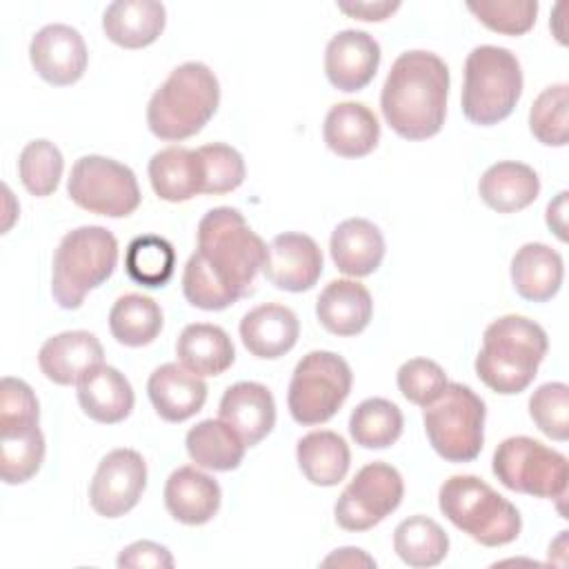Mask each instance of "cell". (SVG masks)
<instances>
[{
    "label": "cell",
    "mask_w": 569,
    "mask_h": 569,
    "mask_svg": "<svg viewBox=\"0 0 569 569\" xmlns=\"http://www.w3.org/2000/svg\"><path fill=\"white\" fill-rule=\"evenodd\" d=\"M316 316L329 333L356 336L371 322L373 300L358 280H331L316 300Z\"/></svg>",
    "instance_id": "603a6c76"
},
{
    "label": "cell",
    "mask_w": 569,
    "mask_h": 569,
    "mask_svg": "<svg viewBox=\"0 0 569 569\" xmlns=\"http://www.w3.org/2000/svg\"><path fill=\"white\" fill-rule=\"evenodd\" d=\"M40 418H0V478L7 485L31 480L44 460Z\"/></svg>",
    "instance_id": "7402d4cb"
},
{
    "label": "cell",
    "mask_w": 569,
    "mask_h": 569,
    "mask_svg": "<svg viewBox=\"0 0 569 569\" xmlns=\"http://www.w3.org/2000/svg\"><path fill=\"white\" fill-rule=\"evenodd\" d=\"M296 458L305 478L318 487L338 485L345 480L351 465L347 440L329 429H318L302 436L296 447Z\"/></svg>",
    "instance_id": "1f68e13d"
},
{
    "label": "cell",
    "mask_w": 569,
    "mask_h": 569,
    "mask_svg": "<svg viewBox=\"0 0 569 569\" xmlns=\"http://www.w3.org/2000/svg\"><path fill=\"white\" fill-rule=\"evenodd\" d=\"M329 251L338 271L362 278L380 267L385 258V238L371 220L347 218L333 229Z\"/></svg>",
    "instance_id": "d4e9b609"
},
{
    "label": "cell",
    "mask_w": 569,
    "mask_h": 569,
    "mask_svg": "<svg viewBox=\"0 0 569 569\" xmlns=\"http://www.w3.org/2000/svg\"><path fill=\"white\" fill-rule=\"evenodd\" d=\"M202 167V193L220 196L244 182L247 169L238 149L224 142H211L196 149Z\"/></svg>",
    "instance_id": "ab89813d"
},
{
    "label": "cell",
    "mask_w": 569,
    "mask_h": 569,
    "mask_svg": "<svg viewBox=\"0 0 569 569\" xmlns=\"http://www.w3.org/2000/svg\"><path fill=\"white\" fill-rule=\"evenodd\" d=\"M147 393L162 420L184 422L202 409L207 400V385L182 365L164 362L149 376Z\"/></svg>",
    "instance_id": "d6986e66"
},
{
    "label": "cell",
    "mask_w": 569,
    "mask_h": 569,
    "mask_svg": "<svg viewBox=\"0 0 569 569\" xmlns=\"http://www.w3.org/2000/svg\"><path fill=\"white\" fill-rule=\"evenodd\" d=\"M522 93V69L505 47H473L465 60L462 113L480 127L498 124L509 118Z\"/></svg>",
    "instance_id": "52a82bcc"
},
{
    "label": "cell",
    "mask_w": 569,
    "mask_h": 569,
    "mask_svg": "<svg viewBox=\"0 0 569 569\" xmlns=\"http://www.w3.org/2000/svg\"><path fill=\"white\" fill-rule=\"evenodd\" d=\"M562 256L545 242H527L511 258V282L529 302L551 300L562 284Z\"/></svg>",
    "instance_id": "4316f807"
},
{
    "label": "cell",
    "mask_w": 569,
    "mask_h": 569,
    "mask_svg": "<svg viewBox=\"0 0 569 569\" xmlns=\"http://www.w3.org/2000/svg\"><path fill=\"white\" fill-rule=\"evenodd\" d=\"M167 9L156 0H116L102 13L104 36L124 49H142L156 42L164 29Z\"/></svg>",
    "instance_id": "cb8c5ba5"
},
{
    "label": "cell",
    "mask_w": 569,
    "mask_h": 569,
    "mask_svg": "<svg viewBox=\"0 0 569 569\" xmlns=\"http://www.w3.org/2000/svg\"><path fill=\"white\" fill-rule=\"evenodd\" d=\"M325 567L329 565H338V567H376V560L369 558L362 549H356V547H342V549H336L331 556H327L322 560Z\"/></svg>",
    "instance_id": "7dc6e473"
},
{
    "label": "cell",
    "mask_w": 569,
    "mask_h": 569,
    "mask_svg": "<svg viewBox=\"0 0 569 569\" xmlns=\"http://www.w3.org/2000/svg\"><path fill=\"white\" fill-rule=\"evenodd\" d=\"M482 202L498 213H513L529 207L540 193L538 173L516 160H502L491 164L478 182Z\"/></svg>",
    "instance_id": "f1b7e54d"
},
{
    "label": "cell",
    "mask_w": 569,
    "mask_h": 569,
    "mask_svg": "<svg viewBox=\"0 0 569 569\" xmlns=\"http://www.w3.org/2000/svg\"><path fill=\"white\" fill-rule=\"evenodd\" d=\"M62 169H64V158L51 140H44V138L31 140L20 151L18 176L24 189L36 198L51 196L58 189Z\"/></svg>",
    "instance_id": "74e56055"
},
{
    "label": "cell",
    "mask_w": 569,
    "mask_h": 569,
    "mask_svg": "<svg viewBox=\"0 0 569 569\" xmlns=\"http://www.w3.org/2000/svg\"><path fill=\"white\" fill-rule=\"evenodd\" d=\"M380 64V44L360 29L338 31L325 49V73L338 91L365 89Z\"/></svg>",
    "instance_id": "2e32d148"
},
{
    "label": "cell",
    "mask_w": 569,
    "mask_h": 569,
    "mask_svg": "<svg viewBox=\"0 0 569 569\" xmlns=\"http://www.w3.org/2000/svg\"><path fill=\"white\" fill-rule=\"evenodd\" d=\"M118 264V240L100 224L69 231L56 253L51 269V293L62 309H78L84 296L100 287Z\"/></svg>",
    "instance_id": "8992f818"
},
{
    "label": "cell",
    "mask_w": 569,
    "mask_h": 569,
    "mask_svg": "<svg viewBox=\"0 0 569 569\" xmlns=\"http://www.w3.org/2000/svg\"><path fill=\"white\" fill-rule=\"evenodd\" d=\"M220 485L191 465L171 471L164 485V507L182 525H204L220 509Z\"/></svg>",
    "instance_id": "44dd1931"
},
{
    "label": "cell",
    "mask_w": 569,
    "mask_h": 569,
    "mask_svg": "<svg viewBox=\"0 0 569 569\" xmlns=\"http://www.w3.org/2000/svg\"><path fill=\"white\" fill-rule=\"evenodd\" d=\"M549 340L545 329L525 316H502L482 333L476 356L478 378L500 396L525 391L545 360Z\"/></svg>",
    "instance_id": "3957f363"
},
{
    "label": "cell",
    "mask_w": 569,
    "mask_h": 569,
    "mask_svg": "<svg viewBox=\"0 0 569 569\" xmlns=\"http://www.w3.org/2000/svg\"><path fill=\"white\" fill-rule=\"evenodd\" d=\"M220 84L202 62H184L153 91L147 104L149 131L167 142L196 136L218 111Z\"/></svg>",
    "instance_id": "277c9868"
},
{
    "label": "cell",
    "mask_w": 569,
    "mask_h": 569,
    "mask_svg": "<svg viewBox=\"0 0 569 569\" xmlns=\"http://www.w3.org/2000/svg\"><path fill=\"white\" fill-rule=\"evenodd\" d=\"M567 191H560L549 204H547V224L549 229L565 242L567 240Z\"/></svg>",
    "instance_id": "bcb514c9"
},
{
    "label": "cell",
    "mask_w": 569,
    "mask_h": 569,
    "mask_svg": "<svg viewBox=\"0 0 569 569\" xmlns=\"http://www.w3.org/2000/svg\"><path fill=\"white\" fill-rule=\"evenodd\" d=\"M485 416L487 407L471 387L449 382L422 413L429 445L447 462L476 460L485 442Z\"/></svg>",
    "instance_id": "ba28073f"
},
{
    "label": "cell",
    "mask_w": 569,
    "mask_h": 569,
    "mask_svg": "<svg viewBox=\"0 0 569 569\" xmlns=\"http://www.w3.org/2000/svg\"><path fill=\"white\" fill-rule=\"evenodd\" d=\"M569 87L551 84L538 93L529 111V129L533 138L547 147H565L569 140Z\"/></svg>",
    "instance_id": "f35d334b"
},
{
    "label": "cell",
    "mask_w": 569,
    "mask_h": 569,
    "mask_svg": "<svg viewBox=\"0 0 569 569\" xmlns=\"http://www.w3.org/2000/svg\"><path fill=\"white\" fill-rule=\"evenodd\" d=\"M449 67L431 51L400 53L382 84L380 109L387 124L405 140L436 136L447 116Z\"/></svg>",
    "instance_id": "7a4b0ae2"
},
{
    "label": "cell",
    "mask_w": 569,
    "mask_h": 569,
    "mask_svg": "<svg viewBox=\"0 0 569 569\" xmlns=\"http://www.w3.org/2000/svg\"><path fill=\"white\" fill-rule=\"evenodd\" d=\"M300 336L298 316L278 302L249 309L240 320V338L247 351L262 360H276L291 351Z\"/></svg>",
    "instance_id": "ffe728a7"
},
{
    "label": "cell",
    "mask_w": 569,
    "mask_h": 569,
    "mask_svg": "<svg viewBox=\"0 0 569 569\" xmlns=\"http://www.w3.org/2000/svg\"><path fill=\"white\" fill-rule=\"evenodd\" d=\"M405 496V482L387 462L365 465L336 500V522L347 531H367L396 511Z\"/></svg>",
    "instance_id": "7c38bea8"
},
{
    "label": "cell",
    "mask_w": 569,
    "mask_h": 569,
    "mask_svg": "<svg viewBox=\"0 0 569 569\" xmlns=\"http://www.w3.org/2000/svg\"><path fill=\"white\" fill-rule=\"evenodd\" d=\"M184 445H187L189 458L198 467L211 469V471L238 469L247 449L240 436L220 418L218 420L209 418L191 427L187 431Z\"/></svg>",
    "instance_id": "d6a6232c"
},
{
    "label": "cell",
    "mask_w": 569,
    "mask_h": 569,
    "mask_svg": "<svg viewBox=\"0 0 569 569\" xmlns=\"http://www.w3.org/2000/svg\"><path fill=\"white\" fill-rule=\"evenodd\" d=\"M393 551L409 567H436L449 553V536L436 520L409 516L393 531Z\"/></svg>",
    "instance_id": "e575fe53"
},
{
    "label": "cell",
    "mask_w": 569,
    "mask_h": 569,
    "mask_svg": "<svg viewBox=\"0 0 569 569\" xmlns=\"http://www.w3.org/2000/svg\"><path fill=\"white\" fill-rule=\"evenodd\" d=\"M349 362L333 351H309L293 369L287 405L298 425L313 427L331 420L351 391Z\"/></svg>",
    "instance_id": "9c48e42d"
},
{
    "label": "cell",
    "mask_w": 569,
    "mask_h": 569,
    "mask_svg": "<svg viewBox=\"0 0 569 569\" xmlns=\"http://www.w3.org/2000/svg\"><path fill=\"white\" fill-rule=\"evenodd\" d=\"M218 413L247 447H256L276 425V402L271 391L251 380L227 387Z\"/></svg>",
    "instance_id": "ac0fdd59"
},
{
    "label": "cell",
    "mask_w": 569,
    "mask_h": 569,
    "mask_svg": "<svg viewBox=\"0 0 569 569\" xmlns=\"http://www.w3.org/2000/svg\"><path fill=\"white\" fill-rule=\"evenodd\" d=\"M149 182L160 200L187 202L202 193V167L198 151L187 147H167L149 160Z\"/></svg>",
    "instance_id": "4dcf8cb0"
},
{
    "label": "cell",
    "mask_w": 569,
    "mask_h": 569,
    "mask_svg": "<svg viewBox=\"0 0 569 569\" xmlns=\"http://www.w3.org/2000/svg\"><path fill=\"white\" fill-rule=\"evenodd\" d=\"M327 147L342 158H362L378 147L380 124L362 102H338L327 111L322 124Z\"/></svg>",
    "instance_id": "484cf974"
},
{
    "label": "cell",
    "mask_w": 569,
    "mask_h": 569,
    "mask_svg": "<svg viewBox=\"0 0 569 569\" xmlns=\"http://www.w3.org/2000/svg\"><path fill=\"white\" fill-rule=\"evenodd\" d=\"M467 9L491 31L505 36H522L536 24V0H493L467 2Z\"/></svg>",
    "instance_id": "b9f144b4"
},
{
    "label": "cell",
    "mask_w": 569,
    "mask_h": 569,
    "mask_svg": "<svg viewBox=\"0 0 569 569\" xmlns=\"http://www.w3.org/2000/svg\"><path fill=\"white\" fill-rule=\"evenodd\" d=\"M67 193L80 209L107 218L133 213L142 198L136 173L127 164L96 153L76 160Z\"/></svg>",
    "instance_id": "8fae6325"
},
{
    "label": "cell",
    "mask_w": 569,
    "mask_h": 569,
    "mask_svg": "<svg viewBox=\"0 0 569 569\" xmlns=\"http://www.w3.org/2000/svg\"><path fill=\"white\" fill-rule=\"evenodd\" d=\"M118 567H153V569H171L173 556L171 551L153 540H138L124 547L118 556Z\"/></svg>",
    "instance_id": "ee69618b"
},
{
    "label": "cell",
    "mask_w": 569,
    "mask_h": 569,
    "mask_svg": "<svg viewBox=\"0 0 569 569\" xmlns=\"http://www.w3.org/2000/svg\"><path fill=\"white\" fill-rule=\"evenodd\" d=\"M438 507L445 518L485 547H502L520 536V511L471 473L451 476L440 485Z\"/></svg>",
    "instance_id": "5b68a950"
},
{
    "label": "cell",
    "mask_w": 569,
    "mask_h": 569,
    "mask_svg": "<svg viewBox=\"0 0 569 569\" xmlns=\"http://www.w3.org/2000/svg\"><path fill=\"white\" fill-rule=\"evenodd\" d=\"M147 487V462L136 449L109 451L89 485V502L98 516L120 518L142 498Z\"/></svg>",
    "instance_id": "4fadbf2b"
},
{
    "label": "cell",
    "mask_w": 569,
    "mask_h": 569,
    "mask_svg": "<svg viewBox=\"0 0 569 569\" xmlns=\"http://www.w3.org/2000/svg\"><path fill=\"white\" fill-rule=\"evenodd\" d=\"M396 380L400 393L418 407L431 405L449 385L445 369L429 358H411L402 362Z\"/></svg>",
    "instance_id": "7bdbcfd3"
},
{
    "label": "cell",
    "mask_w": 569,
    "mask_h": 569,
    "mask_svg": "<svg viewBox=\"0 0 569 569\" xmlns=\"http://www.w3.org/2000/svg\"><path fill=\"white\" fill-rule=\"evenodd\" d=\"M529 416L551 440L569 438V387L565 382H545L529 398Z\"/></svg>",
    "instance_id": "60d3db41"
},
{
    "label": "cell",
    "mask_w": 569,
    "mask_h": 569,
    "mask_svg": "<svg viewBox=\"0 0 569 569\" xmlns=\"http://www.w3.org/2000/svg\"><path fill=\"white\" fill-rule=\"evenodd\" d=\"M493 476L511 491L558 500L567 493V456L529 436L502 440L491 460Z\"/></svg>",
    "instance_id": "30bf717a"
},
{
    "label": "cell",
    "mask_w": 569,
    "mask_h": 569,
    "mask_svg": "<svg viewBox=\"0 0 569 569\" xmlns=\"http://www.w3.org/2000/svg\"><path fill=\"white\" fill-rule=\"evenodd\" d=\"M176 356L184 369L202 378L224 373L236 360V349L222 327L193 322L180 331Z\"/></svg>",
    "instance_id": "f546056e"
},
{
    "label": "cell",
    "mask_w": 569,
    "mask_h": 569,
    "mask_svg": "<svg viewBox=\"0 0 569 569\" xmlns=\"http://www.w3.org/2000/svg\"><path fill=\"white\" fill-rule=\"evenodd\" d=\"M338 9L349 13L351 18L358 20H369V22H380L389 18L393 11L400 9L398 0H378V2H338Z\"/></svg>",
    "instance_id": "f6af8a7d"
},
{
    "label": "cell",
    "mask_w": 569,
    "mask_h": 569,
    "mask_svg": "<svg viewBox=\"0 0 569 569\" xmlns=\"http://www.w3.org/2000/svg\"><path fill=\"white\" fill-rule=\"evenodd\" d=\"M29 60L44 82L53 87H67L84 76L89 51L78 29L53 22L44 24L31 38Z\"/></svg>",
    "instance_id": "5bb4252c"
},
{
    "label": "cell",
    "mask_w": 569,
    "mask_h": 569,
    "mask_svg": "<svg viewBox=\"0 0 569 569\" xmlns=\"http://www.w3.org/2000/svg\"><path fill=\"white\" fill-rule=\"evenodd\" d=\"M78 405L96 422H122L133 409L131 382L116 367L100 365L78 382Z\"/></svg>",
    "instance_id": "83f0119b"
},
{
    "label": "cell",
    "mask_w": 569,
    "mask_h": 569,
    "mask_svg": "<svg viewBox=\"0 0 569 569\" xmlns=\"http://www.w3.org/2000/svg\"><path fill=\"white\" fill-rule=\"evenodd\" d=\"M322 273V251L307 233H278L269 247L262 264V276L282 291L300 293L311 289Z\"/></svg>",
    "instance_id": "9a60e30c"
},
{
    "label": "cell",
    "mask_w": 569,
    "mask_h": 569,
    "mask_svg": "<svg viewBox=\"0 0 569 569\" xmlns=\"http://www.w3.org/2000/svg\"><path fill=\"white\" fill-rule=\"evenodd\" d=\"M100 340L84 329L62 331L44 340L38 351L40 371L56 385H78L87 373L102 365Z\"/></svg>",
    "instance_id": "e0dca14e"
},
{
    "label": "cell",
    "mask_w": 569,
    "mask_h": 569,
    "mask_svg": "<svg viewBox=\"0 0 569 569\" xmlns=\"http://www.w3.org/2000/svg\"><path fill=\"white\" fill-rule=\"evenodd\" d=\"M176 267V251L171 242L162 236L144 233L136 236L124 253V269L127 276L149 289L164 287L173 276Z\"/></svg>",
    "instance_id": "8d00e7d4"
},
{
    "label": "cell",
    "mask_w": 569,
    "mask_h": 569,
    "mask_svg": "<svg viewBox=\"0 0 569 569\" xmlns=\"http://www.w3.org/2000/svg\"><path fill=\"white\" fill-rule=\"evenodd\" d=\"M267 244L233 207H216L198 222V249L182 271V293L191 307L222 311L249 296L262 271Z\"/></svg>",
    "instance_id": "6da1fadb"
},
{
    "label": "cell",
    "mask_w": 569,
    "mask_h": 569,
    "mask_svg": "<svg viewBox=\"0 0 569 569\" xmlns=\"http://www.w3.org/2000/svg\"><path fill=\"white\" fill-rule=\"evenodd\" d=\"M402 411L387 398L362 400L349 418V433L365 449H387L402 433Z\"/></svg>",
    "instance_id": "d590c367"
},
{
    "label": "cell",
    "mask_w": 569,
    "mask_h": 569,
    "mask_svg": "<svg viewBox=\"0 0 569 569\" xmlns=\"http://www.w3.org/2000/svg\"><path fill=\"white\" fill-rule=\"evenodd\" d=\"M109 329L120 345L144 347L162 331V309L149 296L124 293L109 311Z\"/></svg>",
    "instance_id": "836d02e7"
}]
</instances>
